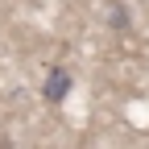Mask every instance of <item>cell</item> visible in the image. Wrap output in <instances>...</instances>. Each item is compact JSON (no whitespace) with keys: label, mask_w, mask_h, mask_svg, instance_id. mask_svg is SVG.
<instances>
[{"label":"cell","mask_w":149,"mask_h":149,"mask_svg":"<svg viewBox=\"0 0 149 149\" xmlns=\"http://www.w3.org/2000/svg\"><path fill=\"white\" fill-rule=\"evenodd\" d=\"M70 87H74V79H70V70H66V66H50V74H46V83H42V95H46L50 104H62V100L70 95Z\"/></svg>","instance_id":"1"}]
</instances>
